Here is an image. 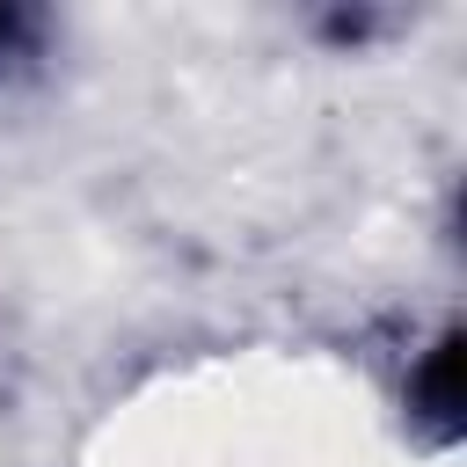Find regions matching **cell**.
Returning <instances> with one entry per match:
<instances>
[{"instance_id":"obj_1","label":"cell","mask_w":467,"mask_h":467,"mask_svg":"<svg viewBox=\"0 0 467 467\" xmlns=\"http://www.w3.org/2000/svg\"><path fill=\"white\" fill-rule=\"evenodd\" d=\"M409 423H423V438H438V445L460 438V328H445L409 365Z\"/></svg>"},{"instance_id":"obj_2","label":"cell","mask_w":467,"mask_h":467,"mask_svg":"<svg viewBox=\"0 0 467 467\" xmlns=\"http://www.w3.org/2000/svg\"><path fill=\"white\" fill-rule=\"evenodd\" d=\"M36 29H44V22H36L29 7H0V73L22 66V58L36 51Z\"/></svg>"}]
</instances>
